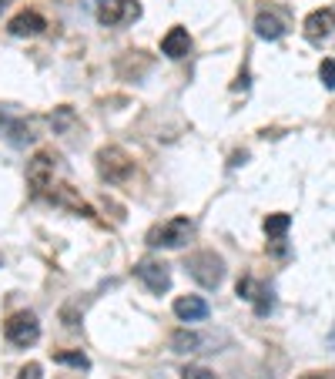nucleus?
Wrapping results in <instances>:
<instances>
[{"label":"nucleus","instance_id":"1","mask_svg":"<svg viewBox=\"0 0 335 379\" xmlns=\"http://www.w3.org/2000/svg\"><path fill=\"white\" fill-rule=\"evenodd\" d=\"M185 268H188V276L198 282L201 289H218L225 279V262L215 252H195V256H188Z\"/></svg>","mask_w":335,"mask_h":379},{"label":"nucleus","instance_id":"2","mask_svg":"<svg viewBox=\"0 0 335 379\" xmlns=\"http://www.w3.org/2000/svg\"><path fill=\"white\" fill-rule=\"evenodd\" d=\"M98 175L111 185H121L134 175V158L124 151V148L111 145V148H100L98 151Z\"/></svg>","mask_w":335,"mask_h":379},{"label":"nucleus","instance_id":"3","mask_svg":"<svg viewBox=\"0 0 335 379\" xmlns=\"http://www.w3.org/2000/svg\"><path fill=\"white\" fill-rule=\"evenodd\" d=\"M191 232H195V222L185 218V215H175V218H168L165 225H158L155 232L148 235V242H151V246H161V248H181L191 238Z\"/></svg>","mask_w":335,"mask_h":379},{"label":"nucleus","instance_id":"4","mask_svg":"<svg viewBox=\"0 0 335 379\" xmlns=\"http://www.w3.org/2000/svg\"><path fill=\"white\" fill-rule=\"evenodd\" d=\"M4 335H7L11 346L27 349L41 339V323H37V315L34 313H14L11 319L4 323Z\"/></svg>","mask_w":335,"mask_h":379},{"label":"nucleus","instance_id":"5","mask_svg":"<svg viewBox=\"0 0 335 379\" xmlns=\"http://www.w3.org/2000/svg\"><path fill=\"white\" fill-rule=\"evenodd\" d=\"M54 168H57V155L54 151H37V155L27 161V188L31 195H44L54 181Z\"/></svg>","mask_w":335,"mask_h":379},{"label":"nucleus","instance_id":"6","mask_svg":"<svg viewBox=\"0 0 335 379\" xmlns=\"http://www.w3.org/2000/svg\"><path fill=\"white\" fill-rule=\"evenodd\" d=\"M94 14L104 27H121V24L141 17V4L138 0H98Z\"/></svg>","mask_w":335,"mask_h":379},{"label":"nucleus","instance_id":"7","mask_svg":"<svg viewBox=\"0 0 335 379\" xmlns=\"http://www.w3.org/2000/svg\"><path fill=\"white\" fill-rule=\"evenodd\" d=\"M134 276L145 282L155 295H165V292L171 289V272H168V266L158 262V258H141V262L134 266Z\"/></svg>","mask_w":335,"mask_h":379},{"label":"nucleus","instance_id":"8","mask_svg":"<svg viewBox=\"0 0 335 379\" xmlns=\"http://www.w3.org/2000/svg\"><path fill=\"white\" fill-rule=\"evenodd\" d=\"M302 31H305V41H309V44H325V41L335 34V11L332 7L312 11L305 17V24H302Z\"/></svg>","mask_w":335,"mask_h":379},{"label":"nucleus","instance_id":"9","mask_svg":"<svg viewBox=\"0 0 335 379\" xmlns=\"http://www.w3.org/2000/svg\"><path fill=\"white\" fill-rule=\"evenodd\" d=\"M238 295H242L245 302H252L258 315L272 313V292H268L265 285H258L252 276H242V279H238Z\"/></svg>","mask_w":335,"mask_h":379},{"label":"nucleus","instance_id":"10","mask_svg":"<svg viewBox=\"0 0 335 379\" xmlns=\"http://www.w3.org/2000/svg\"><path fill=\"white\" fill-rule=\"evenodd\" d=\"M171 349L175 353H215V339L195 333V329H178L171 335Z\"/></svg>","mask_w":335,"mask_h":379},{"label":"nucleus","instance_id":"11","mask_svg":"<svg viewBox=\"0 0 335 379\" xmlns=\"http://www.w3.org/2000/svg\"><path fill=\"white\" fill-rule=\"evenodd\" d=\"M51 201H54V205H61V208H67V212H74V215L94 218V208H91L88 201L81 198L71 185H54V188H51Z\"/></svg>","mask_w":335,"mask_h":379},{"label":"nucleus","instance_id":"12","mask_svg":"<svg viewBox=\"0 0 335 379\" xmlns=\"http://www.w3.org/2000/svg\"><path fill=\"white\" fill-rule=\"evenodd\" d=\"M0 134H4L14 148H27L34 141L31 124L21 121V118H14V114H7V111H0Z\"/></svg>","mask_w":335,"mask_h":379},{"label":"nucleus","instance_id":"13","mask_svg":"<svg viewBox=\"0 0 335 379\" xmlns=\"http://www.w3.org/2000/svg\"><path fill=\"white\" fill-rule=\"evenodd\" d=\"M161 54L171 57V61H178V57H188L191 54V34L185 27H171L165 34V41H161Z\"/></svg>","mask_w":335,"mask_h":379},{"label":"nucleus","instance_id":"14","mask_svg":"<svg viewBox=\"0 0 335 379\" xmlns=\"http://www.w3.org/2000/svg\"><path fill=\"white\" fill-rule=\"evenodd\" d=\"M175 315L181 323H201V319H208V302L201 295H181L175 299Z\"/></svg>","mask_w":335,"mask_h":379},{"label":"nucleus","instance_id":"15","mask_svg":"<svg viewBox=\"0 0 335 379\" xmlns=\"http://www.w3.org/2000/svg\"><path fill=\"white\" fill-rule=\"evenodd\" d=\"M44 27H47V21L37 11H24V14H17V17L11 21L14 37H37V34H44Z\"/></svg>","mask_w":335,"mask_h":379},{"label":"nucleus","instance_id":"16","mask_svg":"<svg viewBox=\"0 0 335 379\" xmlns=\"http://www.w3.org/2000/svg\"><path fill=\"white\" fill-rule=\"evenodd\" d=\"M255 34L262 37V41H279L282 34H285V24H282L279 14L258 11V17H255Z\"/></svg>","mask_w":335,"mask_h":379},{"label":"nucleus","instance_id":"17","mask_svg":"<svg viewBox=\"0 0 335 379\" xmlns=\"http://www.w3.org/2000/svg\"><path fill=\"white\" fill-rule=\"evenodd\" d=\"M289 225H292V215H285V212L268 215L265 218V235L268 238H282V235L289 232Z\"/></svg>","mask_w":335,"mask_h":379},{"label":"nucleus","instance_id":"18","mask_svg":"<svg viewBox=\"0 0 335 379\" xmlns=\"http://www.w3.org/2000/svg\"><path fill=\"white\" fill-rule=\"evenodd\" d=\"M54 363H61V366H74V369H91V359L84 356V353H57Z\"/></svg>","mask_w":335,"mask_h":379},{"label":"nucleus","instance_id":"19","mask_svg":"<svg viewBox=\"0 0 335 379\" xmlns=\"http://www.w3.org/2000/svg\"><path fill=\"white\" fill-rule=\"evenodd\" d=\"M51 124H54V131H67V128L74 124V111H71V108H57V111L51 114Z\"/></svg>","mask_w":335,"mask_h":379},{"label":"nucleus","instance_id":"20","mask_svg":"<svg viewBox=\"0 0 335 379\" xmlns=\"http://www.w3.org/2000/svg\"><path fill=\"white\" fill-rule=\"evenodd\" d=\"M319 78H322V84L329 91H335V61H332V57H325V61H322V67H319Z\"/></svg>","mask_w":335,"mask_h":379},{"label":"nucleus","instance_id":"21","mask_svg":"<svg viewBox=\"0 0 335 379\" xmlns=\"http://www.w3.org/2000/svg\"><path fill=\"white\" fill-rule=\"evenodd\" d=\"M181 379H215L212 369H205V366H188L185 373H181Z\"/></svg>","mask_w":335,"mask_h":379},{"label":"nucleus","instance_id":"22","mask_svg":"<svg viewBox=\"0 0 335 379\" xmlns=\"http://www.w3.org/2000/svg\"><path fill=\"white\" fill-rule=\"evenodd\" d=\"M17 379H41V366H37V363H27V366L17 373Z\"/></svg>","mask_w":335,"mask_h":379},{"label":"nucleus","instance_id":"23","mask_svg":"<svg viewBox=\"0 0 335 379\" xmlns=\"http://www.w3.org/2000/svg\"><path fill=\"white\" fill-rule=\"evenodd\" d=\"M232 88H234V91H245V88H248V74H238V81H234Z\"/></svg>","mask_w":335,"mask_h":379},{"label":"nucleus","instance_id":"24","mask_svg":"<svg viewBox=\"0 0 335 379\" xmlns=\"http://www.w3.org/2000/svg\"><path fill=\"white\" fill-rule=\"evenodd\" d=\"M302 379H329L325 373H309V376H302Z\"/></svg>","mask_w":335,"mask_h":379},{"label":"nucleus","instance_id":"25","mask_svg":"<svg viewBox=\"0 0 335 379\" xmlns=\"http://www.w3.org/2000/svg\"><path fill=\"white\" fill-rule=\"evenodd\" d=\"M0 7H4V0H0Z\"/></svg>","mask_w":335,"mask_h":379}]
</instances>
